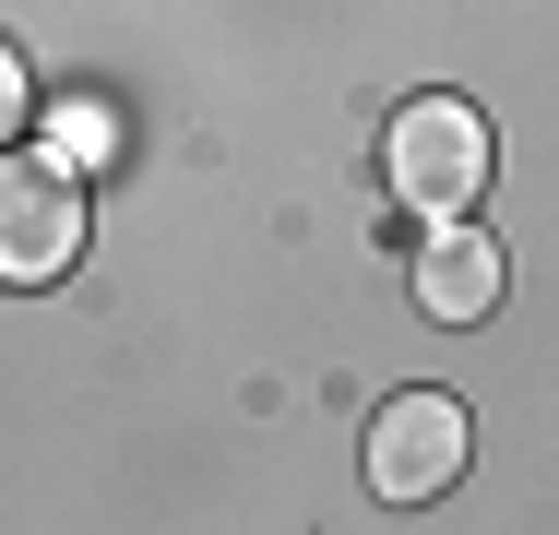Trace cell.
<instances>
[{"label": "cell", "instance_id": "cell-1", "mask_svg": "<svg viewBox=\"0 0 559 535\" xmlns=\"http://www.w3.org/2000/svg\"><path fill=\"white\" fill-rule=\"evenodd\" d=\"M381 179H393V203L429 214V226H464L476 191H488V119L464 96H405L393 107V131H381Z\"/></svg>", "mask_w": 559, "mask_h": 535}, {"label": "cell", "instance_id": "cell-2", "mask_svg": "<svg viewBox=\"0 0 559 535\" xmlns=\"http://www.w3.org/2000/svg\"><path fill=\"white\" fill-rule=\"evenodd\" d=\"M72 250H84V191H72V167L12 155V167H0V274H12V286H48V274H72Z\"/></svg>", "mask_w": 559, "mask_h": 535}, {"label": "cell", "instance_id": "cell-3", "mask_svg": "<svg viewBox=\"0 0 559 535\" xmlns=\"http://www.w3.org/2000/svg\"><path fill=\"white\" fill-rule=\"evenodd\" d=\"M464 405L452 393H393L381 417H369V488L381 500H441L452 476H464Z\"/></svg>", "mask_w": 559, "mask_h": 535}, {"label": "cell", "instance_id": "cell-4", "mask_svg": "<svg viewBox=\"0 0 559 535\" xmlns=\"http://www.w3.org/2000/svg\"><path fill=\"white\" fill-rule=\"evenodd\" d=\"M417 310L429 321H488L500 310V250H488L476 226H429V250H417Z\"/></svg>", "mask_w": 559, "mask_h": 535}]
</instances>
